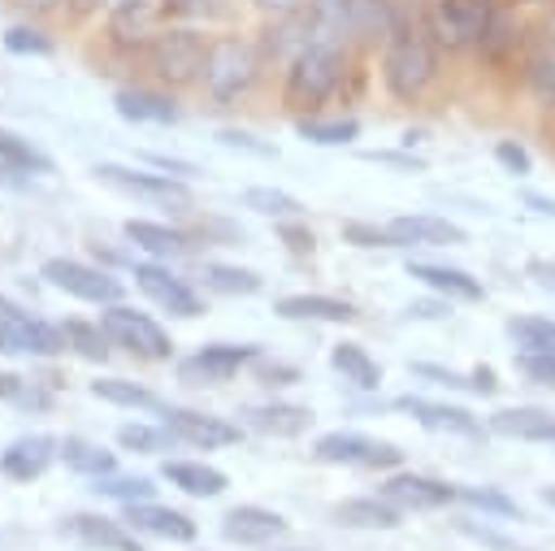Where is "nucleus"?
<instances>
[{
    "mask_svg": "<svg viewBox=\"0 0 555 551\" xmlns=\"http://www.w3.org/2000/svg\"><path fill=\"white\" fill-rule=\"evenodd\" d=\"M438 69V52H434V39L416 26H395L390 30V43H386V56H382V82L395 100H416L429 78Z\"/></svg>",
    "mask_w": 555,
    "mask_h": 551,
    "instance_id": "f257e3e1",
    "label": "nucleus"
},
{
    "mask_svg": "<svg viewBox=\"0 0 555 551\" xmlns=\"http://www.w3.org/2000/svg\"><path fill=\"white\" fill-rule=\"evenodd\" d=\"M343 82V52L330 39H308L286 69V104L312 108Z\"/></svg>",
    "mask_w": 555,
    "mask_h": 551,
    "instance_id": "f03ea898",
    "label": "nucleus"
},
{
    "mask_svg": "<svg viewBox=\"0 0 555 551\" xmlns=\"http://www.w3.org/2000/svg\"><path fill=\"white\" fill-rule=\"evenodd\" d=\"M256 74H260V56H256V48L247 39L225 35V39L208 43L199 78H204V91L212 100H238L256 82Z\"/></svg>",
    "mask_w": 555,
    "mask_h": 551,
    "instance_id": "7ed1b4c3",
    "label": "nucleus"
},
{
    "mask_svg": "<svg viewBox=\"0 0 555 551\" xmlns=\"http://www.w3.org/2000/svg\"><path fill=\"white\" fill-rule=\"evenodd\" d=\"M490 22H494L490 0H434V9H429V26H434V39L442 48L481 43Z\"/></svg>",
    "mask_w": 555,
    "mask_h": 551,
    "instance_id": "20e7f679",
    "label": "nucleus"
},
{
    "mask_svg": "<svg viewBox=\"0 0 555 551\" xmlns=\"http://www.w3.org/2000/svg\"><path fill=\"white\" fill-rule=\"evenodd\" d=\"M312 456L321 464H360V469H395L403 460V451L395 443H382V438H364L356 430H330L317 438Z\"/></svg>",
    "mask_w": 555,
    "mask_h": 551,
    "instance_id": "39448f33",
    "label": "nucleus"
},
{
    "mask_svg": "<svg viewBox=\"0 0 555 551\" xmlns=\"http://www.w3.org/2000/svg\"><path fill=\"white\" fill-rule=\"evenodd\" d=\"M204 56H208V48H204V39L195 30H160L152 39V48H147V61H152L156 78H165L173 87L199 78Z\"/></svg>",
    "mask_w": 555,
    "mask_h": 551,
    "instance_id": "423d86ee",
    "label": "nucleus"
},
{
    "mask_svg": "<svg viewBox=\"0 0 555 551\" xmlns=\"http://www.w3.org/2000/svg\"><path fill=\"white\" fill-rule=\"evenodd\" d=\"M95 178L108 182L121 195H134V200H147V204H160V208H191L186 182H178L169 174H139V169H126V165H95Z\"/></svg>",
    "mask_w": 555,
    "mask_h": 551,
    "instance_id": "0eeeda50",
    "label": "nucleus"
},
{
    "mask_svg": "<svg viewBox=\"0 0 555 551\" xmlns=\"http://www.w3.org/2000/svg\"><path fill=\"white\" fill-rule=\"evenodd\" d=\"M100 325H104V334H108L117 347H130V351L143 356V360H165V356L173 351L169 334H165L147 312H134V308L113 304V308L100 317Z\"/></svg>",
    "mask_w": 555,
    "mask_h": 551,
    "instance_id": "6e6552de",
    "label": "nucleus"
},
{
    "mask_svg": "<svg viewBox=\"0 0 555 551\" xmlns=\"http://www.w3.org/2000/svg\"><path fill=\"white\" fill-rule=\"evenodd\" d=\"M65 347V334L26 317L17 304L0 299V351L4 356H56Z\"/></svg>",
    "mask_w": 555,
    "mask_h": 551,
    "instance_id": "1a4fd4ad",
    "label": "nucleus"
},
{
    "mask_svg": "<svg viewBox=\"0 0 555 551\" xmlns=\"http://www.w3.org/2000/svg\"><path fill=\"white\" fill-rule=\"evenodd\" d=\"M43 278H48L52 286H61L65 295H78V299H87V304H117V299H121V282H117V278H108V273H100V269H91V265L65 260V256H52V260L43 265Z\"/></svg>",
    "mask_w": 555,
    "mask_h": 551,
    "instance_id": "9d476101",
    "label": "nucleus"
},
{
    "mask_svg": "<svg viewBox=\"0 0 555 551\" xmlns=\"http://www.w3.org/2000/svg\"><path fill=\"white\" fill-rule=\"evenodd\" d=\"M251 360H256V347H247V343H208L178 364V377L182 382H225Z\"/></svg>",
    "mask_w": 555,
    "mask_h": 551,
    "instance_id": "9b49d317",
    "label": "nucleus"
},
{
    "mask_svg": "<svg viewBox=\"0 0 555 551\" xmlns=\"http://www.w3.org/2000/svg\"><path fill=\"white\" fill-rule=\"evenodd\" d=\"M134 282H139V291H143L152 304H160V308L173 312V317H199V312H204L199 295H195L186 282H178L169 269H160V265H134Z\"/></svg>",
    "mask_w": 555,
    "mask_h": 551,
    "instance_id": "f8f14e48",
    "label": "nucleus"
},
{
    "mask_svg": "<svg viewBox=\"0 0 555 551\" xmlns=\"http://www.w3.org/2000/svg\"><path fill=\"white\" fill-rule=\"evenodd\" d=\"M165 430L178 438V443H191V447H230L238 443V425H230L225 417H204V412H191V408H165Z\"/></svg>",
    "mask_w": 555,
    "mask_h": 551,
    "instance_id": "ddd939ff",
    "label": "nucleus"
},
{
    "mask_svg": "<svg viewBox=\"0 0 555 551\" xmlns=\"http://www.w3.org/2000/svg\"><path fill=\"white\" fill-rule=\"evenodd\" d=\"M386 234H390V247H447V243H464V230L455 221L429 217V213L390 217Z\"/></svg>",
    "mask_w": 555,
    "mask_h": 551,
    "instance_id": "4468645a",
    "label": "nucleus"
},
{
    "mask_svg": "<svg viewBox=\"0 0 555 551\" xmlns=\"http://www.w3.org/2000/svg\"><path fill=\"white\" fill-rule=\"evenodd\" d=\"M56 456H61V443H56L52 434H26V438H17V443L4 447L0 469H4V477H13V482H30V477H39Z\"/></svg>",
    "mask_w": 555,
    "mask_h": 551,
    "instance_id": "2eb2a0df",
    "label": "nucleus"
},
{
    "mask_svg": "<svg viewBox=\"0 0 555 551\" xmlns=\"http://www.w3.org/2000/svg\"><path fill=\"white\" fill-rule=\"evenodd\" d=\"M382 499L395 503V508L425 512V508H442V503H451V499H455V486L434 482V477H421V473H395V477L382 486Z\"/></svg>",
    "mask_w": 555,
    "mask_h": 551,
    "instance_id": "dca6fc26",
    "label": "nucleus"
},
{
    "mask_svg": "<svg viewBox=\"0 0 555 551\" xmlns=\"http://www.w3.org/2000/svg\"><path fill=\"white\" fill-rule=\"evenodd\" d=\"M221 534L238 547H260V542H273L278 534H286V521L269 508H256V503H243L234 512H225L221 521Z\"/></svg>",
    "mask_w": 555,
    "mask_h": 551,
    "instance_id": "f3484780",
    "label": "nucleus"
},
{
    "mask_svg": "<svg viewBox=\"0 0 555 551\" xmlns=\"http://www.w3.org/2000/svg\"><path fill=\"white\" fill-rule=\"evenodd\" d=\"M399 408L408 417H416L425 430H438V434H460V438H481V425L468 408H451V403H429V399H416V395H403Z\"/></svg>",
    "mask_w": 555,
    "mask_h": 551,
    "instance_id": "a211bd4d",
    "label": "nucleus"
},
{
    "mask_svg": "<svg viewBox=\"0 0 555 551\" xmlns=\"http://www.w3.org/2000/svg\"><path fill=\"white\" fill-rule=\"evenodd\" d=\"M126 521L152 538H165V542H191L195 538V521L173 512V508H160V503H126Z\"/></svg>",
    "mask_w": 555,
    "mask_h": 551,
    "instance_id": "6ab92c4d",
    "label": "nucleus"
},
{
    "mask_svg": "<svg viewBox=\"0 0 555 551\" xmlns=\"http://www.w3.org/2000/svg\"><path fill=\"white\" fill-rule=\"evenodd\" d=\"M490 434L520 443H555V417L542 408H503L490 417Z\"/></svg>",
    "mask_w": 555,
    "mask_h": 551,
    "instance_id": "aec40b11",
    "label": "nucleus"
},
{
    "mask_svg": "<svg viewBox=\"0 0 555 551\" xmlns=\"http://www.w3.org/2000/svg\"><path fill=\"white\" fill-rule=\"evenodd\" d=\"M408 278H416V282H425L429 291H438V295H447V299H481L486 291H481V282L473 278V273H464V269H451V265H425V260H412L408 265Z\"/></svg>",
    "mask_w": 555,
    "mask_h": 551,
    "instance_id": "412c9836",
    "label": "nucleus"
},
{
    "mask_svg": "<svg viewBox=\"0 0 555 551\" xmlns=\"http://www.w3.org/2000/svg\"><path fill=\"white\" fill-rule=\"evenodd\" d=\"M243 421L260 434H273V438H295L312 425V412L299 408V403H256V408H243Z\"/></svg>",
    "mask_w": 555,
    "mask_h": 551,
    "instance_id": "4be33fe9",
    "label": "nucleus"
},
{
    "mask_svg": "<svg viewBox=\"0 0 555 551\" xmlns=\"http://www.w3.org/2000/svg\"><path fill=\"white\" fill-rule=\"evenodd\" d=\"M160 477H165L169 486L195 495V499H212V495L225 490V473L212 469V464H195V460H165V464H160Z\"/></svg>",
    "mask_w": 555,
    "mask_h": 551,
    "instance_id": "5701e85b",
    "label": "nucleus"
},
{
    "mask_svg": "<svg viewBox=\"0 0 555 551\" xmlns=\"http://www.w3.org/2000/svg\"><path fill=\"white\" fill-rule=\"evenodd\" d=\"M273 312L286 321H351L356 317V308L334 295H286L273 304Z\"/></svg>",
    "mask_w": 555,
    "mask_h": 551,
    "instance_id": "b1692460",
    "label": "nucleus"
},
{
    "mask_svg": "<svg viewBox=\"0 0 555 551\" xmlns=\"http://www.w3.org/2000/svg\"><path fill=\"white\" fill-rule=\"evenodd\" d=\"M65 529L78 538V542H87V547H104V551H143L139 542H134V534H126L117 521H104V516H69L65 521Z\"/></svg>",
    "mask_w": 555,
    "mask_h": 551,
    "instance_id": "393cba45",
    "label": "nucleus"
},
{
    "mask_svg": "<svg viewBox=\"0 0 555 551\" xmlns=\"http://www.w3.org/2000/svg\"><path fill=\"white\" fill-rule=\"evenodd\" d=\"M113 104H117V113H121L126 121H156V126L178 121L173 100H169V95H156V91H143V87H126V91H117Z\"/></svg>",
    "mask_w": 555,
    "mask_h": 551,
    "instance_id": "a878e982",
    "label": "nucleus"
},
{
    "mask_svg": "<svg viewBox=\"0 0 555 551\" xmlns=\"http://www.w3.org/2000/svg\"><path fill=\"white\" fill-rule=\"evenodd\" d=\"M330 364L343 373V382H351L360 390H377L382 386V369L360 343H334L330 347Z\"/></svg>",
    "mask_w": 555,
    "mask_h": 551,
    "instance_id": "bb28decb",
    "label": "nucleus"
},
{
    "mask_svg": "<svg viewBox=\"0 0 555 551\" xmlns=\"http://www.w3.org/2000/svg\"><path fill=\"white\" fill-rule=\"evenodd\" d=\"M334 516L351 529H395L399 525V512L386 499H347L334 508Z\"/></svg>",
    "mask_w": 555,
    "mask_h": 551,
    "instance_id": "cd10ccee",
    "label": "nucleus"
},
{
    "mask_svg": "<svg viewBox=\"0 0 555 551\" xmlns=\"http://www.w3.org/2000/svg\"><path fill=\"white\" fill-rule=\"evenodd\" d=\"M61 460L74 469V473H82V477H108L113 473V451H104L100 443H87V438H65L61 443Z\"/></svg>",
    "mask_w": 555,
    "mask_h": 551,
    "instance_id": "c85d7f7f",
    "label": "nucleus"
},
{
    "mask_svg": "<svg viewBox=\"0 0 555 551\" xmlns=\"http://www.w3.org/2000/svg\"><path fill=\"white\" fill-rule=\"evenodd\" d=\"M343 22H347V30L364 35V39L395 30V17H390L386 0H347V4H343Z\"/></svg>",
    "mask_w": 555,
    "mask_h": 551,
    "instance_id": "c756f323",
    "label": "nucleus"
},
{
    "mask_svg": "<svg viewBox=\"0 0 555 551\" xmlns=\"http://www.w3.org/2000/svg\"><path fill=\"white\" fill-rule=\"evenodd\" d=\"M126 239L130 243H139L143 252H152V256H173V252H182L186 247V239L178 234V230H169V226H156V221H126Z\"/></svg>",
    "mask_w": 555,
    "mask_h": 551,
    "instance_id": "7c9ffc66",
    "label": "nucleus"
},
{
    "mask_svg": "<svg viewBox=\"0 0 555 551\" xmlns=\"http://www.w3.org/2000/svg\"><path fill=\"white\" fill-rule=\"evenodd\" d=\"M507 334L520 351H551L555 356V321L551 317H512Z\"/></svg>",
    "mask_w": 555,
    "mask_h": 551,
    "instance_id": "2f4dec72",
    "label": "nucleus"
},
{
    "mask_svg": "<svg viewBox=\"0 0 555 551\" xmlns=\"http://www.w3.org/2000/svg\"><path fill=\"white\" fill-rule=\"evenodd\" d=\"M91 395L108 399V403H121V408H160V399L152 390H143L126 377H100V382H91Z\"/></svg>",
    "mask_w": 555,
    "mask_h": 551,
    "instance_id": "473e14b6",
    "label": "nucleus"
},
{
    "mask_svg": "<svg viewBox=\"0 0 555 551\" xmlns=\"http://www.w3.org/2000/svg\"><path fill=\"white\" fill-rule=\"evenodd\" d=\"M243 204H247L251 213H260V217H278V221H286V217H299V213H304V204H299L295 195L278 191V187H251V191L243 195Z\"/></svg>",
    "mask_w": 555,
    "mask_h": 551,
    "instance_id": "72a5a7b5",
    "label": "nucleus"
},
{
    "mask_svg": "<svg viewBox=\"0 0 555 551\" xmlns=\"http://www.w3.org/2000/svg\"><path fill=\"white\" fill-rule=\"evenodd\" d=\"M61 334H65V347H74V351L87 356V360H104V356H108V334H104V325L65 321Z\"/></svg>",
    "mask_w": 555,
    "mask_h": 551,
    "instance_id": "f704fd0d",
    "label": "nucleus"
},
{
    "mask_svg": "<svg viewBox=\"0 0 555 551\" xmlns=\"http://www.w3.org/2000/svg\"><path fill=\"white\" fill-rule=\"evenodd\" d=\"M204 282L212 291H221V295H256L260 291V278L251 269H234V265H208Z\"/></svg>",
    "mask_w": 555,
    "mask_h": 551,
    "instance_id": "c9c22d12",
    "label": "nucleus"
},
{
    "mask_svg": "<svg viewBox=\"0 0 555 551\" xmlns=\"http://www.w3.org/2000/svg\"><path fill=\"white\" fill-rule=\"evenodd\" d=\"M0 399L13 403V408H35V412H43L52 403V395L39 382H26L17 373H0Z\"/></svg>",
    "mask_w": 555,
    "mask_h": 551,
    "instance_id": "e433bc0d",
    "label": "nucleus"
},
{
    "mask_svg": "<svg viewBox=\"0 0 555 551\" xmlns=\"http://www.w3.org/2000/svg\"><path fill=\"white\" fill-rule=\"evenodd\" d=\"M0 161H4L9 169H39V174L52 169V161H48L39 148H30L26 139H17V134H9V130H0Z\"/></svg>",
    "mask_w": 555,
    "mask_h": 551,
    "instance_id": "4c0bfd02",
    "label": "nucleus"
},
{
    "mask_svg": "<svg viewBox=\"0 0 555 551\" xmlns=\"http://www.w3.org/2000/svg\"><path fill=\"white\" fill-rule=\"evenodd\" d=\"M295 130H299L308 143H351V139L360 134V126H356L351 117H334V121H317V117H304Z\"/></svg>",
    "mask_w": 555,
    "mask_h": 551,
    "instance_id": "58836bf2",
    "label": "nucleus"
},
{
    "mask_svg": "<svg viewBox=\"0 0 555 551\" xmlns=\"http://www.w3.org/2000/svg\"><path fill=\"white\" fill-rule=\"evenodd\" d=\"M95 490L100 495H113L121 503H147L156 486L147 477H95Z\"/></svg>",
    "mask_w": 555,
    "mask_h": 551,
    "instance_id": "ea45409f",
    "label": "nucleus"
},
{
    "mask_svg": "<svg viewBox=\"0 0 555 551\" xmlns=\"http://www.w3.org/2000/svg\"><path fill=\"white\" fill-rule=\"evenodd\" d=\"M525 78H529V87H533L538 100L555 104V52H533Z\"/></svg>",
    "mask_w": 555,
    "mask_h": 551,
    "instance_id": "a19ab883",
    "label": "nucleus"
},
{
    "mask_svg": "<svg viewBox=\"0 0 555 551\" xmlns=\"http://www.w3.org/2000/svg\"><path fill=\"white\" fill-rule=\"evenodd\" d=\"M117 443L130 447V451H165L173 443V434L169 430H152V425H121Z\"/></svg>",
    "mask_w": 555,
    "mask_h": 551,
    "instance_id": "79ce46f5",
    "label": "nucleus"
},
{
    "mask_svg": "<svg viewBox=\"0 0 555 551\" xmlns=\"http://www.w3.org/2000/svg\"><path fill=\"white\" fill-rule=\"evenodd\" d=\"M455 499H464V503H473L481 512H499V516H512L516 512V503L507 495L490 490V486H455Z\"/></svg>",
    "mask_w": 555,
    "mask_h": 551,
    "instance_id": "37998d69",
    "label": "nucleus"
},
{
    "mask_svg": "<svg viewBox=\"0 0 555 551\" xmlns=\"http://www.w3.org/2000/svg\"><path fill=\"white\" fill-rule=\"evenodd\" d=\"M516 369H520L529 382L555 390V356H551V351H520V356H516Z\"/></svg>",
    "mask_w": 555,
    "mask_h": 551,
    "instance_id": "c03bdc74",
    "label": "nucleus"
},
{
    "mask_svg": "<svg viewBox=\"0 0 555 551\" xmlns=\"http://www.w3.org/2000/svg\"><path fill=\"white\" fill-rule=\"evenodd\" d=\"M4 43H9V52H52V43L39 30H30V26H13L4 35Z\"/></svg>",
    "mask_w": 555,
    "mask_h": 551,
    "instance_id": "a18cd8bd",
    "label": "nucleus"
},
{
    "mask_svg": "<svg viewBox=\"0 0 555 551\" xmlns=\"http://www.w3.org/2000/svg\"><path fill=\"white\" fill-rule=\"evenodd\" d=\"M343 234H347L351 243H360V247H390L386 226L377 230V226H364V221H347V226H343Z\"/></svg>",
    "mask_w": 555,
    "mask_h": 551,
    "instance_id": "49530a36",
    "label": "nucleus"
},
{
    "mask_svg": "<svg viewBox=\"0 0 555 551\" xmlns=\"http://www.w3.org/2000/svg\"><path fill=\"white\" fill-rule=\"evenodd\" d=\"M494 156L512 169V174H529V152L520 148V143H512V139H503L499 148H494Z\"/></svg>",
    "mask_w": 555,
    "mask_h": 551,
    "instance_id": "de8ad7c7",
    "label": "nucleus"
},
{
    "mask_svg": "<svg viewBox=\"0 0 555 551\" xmlns=\"http://www.w3.org/2000/svg\"><path fill=\"white\" fill-rule=\"evenodd\" d=\"M412 373H416V377H434V382H442V386H468V390H473V377H460L455 369H442V364H412Z\"/></svg>",
    "mask_w": 555,
    "mask_h": 551,
    "instance_id": "09e8293b",
    "label": "nucleus"
},
{
    "mask_svg": "<svg viewBox=\"0 0 555 551\" xmlns=\"http://www.w3.org/2000/svg\"><path fill=\"white\" fill-rule=\"evenodd\" d=\"M221 143H230V148H247V152H256V156H273L269 143H256V139L243 134V130H221Z\"/></svg>",
    "mask_w": 555,
    "mask_h": 551,
    "instance_id": "8fccbe9b",
    "label": "nucleus"
},
{
    "mask_svg": "<svg viewBox=\"0 0 555 551\" xmlns=\"http://www.w3.org/2000/svg\"><path fill=\"white\" fill-rule=\"evenodd\" d=\"M529 278H533L542 291L555 295V260H529Z\"/></svg>",
    "mask_w": 555,
    "mask_h": 551,
    "instance_id": "3c124183",
    "label": "nucleus"
},
{
    "mask_svg": "<svg viewBox=\"0 0 555 551\" xmlns=\"http://www.w3.org/2000/svg\"><path fill=\"white\" fill-rule=\"evenodd\" d=\"M147 165H156V169H165V174H195V165H186V161H173V156H147Z\"/></svg>",
    "mask_w": 555,
    "mask_h": 551,
    "instance_id": "603ef678",
    "label": "nucleus"
},
{
    "mask_svg": "<svg viewBox=\"0 0 555 551\" xmlns=\"http://www.w3.org/2000/svg\"><path fill=\"white\" fill-rule=\"evenodd\" d=\"M408 317H425V321H434V317H447V304L421 299V304H408Z\"/></svg>",
    "mask_w": 555,
    "mask_h": 551,
    "instance_id": "864d4df0",
    "label": "nucleus"
},
{
    "mask_svg": "<svg viewBox=\"0 0 555 551\" xmlns=\"http://www.w3.org/2000/svg\"><path fill=\"white\" fill-rule=\"evenodd\" d=\"M473 390H477V395H494V390H499V382H494V373H490L486 364L473 369Z\"/></svg>",
    "mask_w": 555,
    "mask_h": 551,
    "instance_id": "5fc2aeb1",
    "label": "nucleus"
},
{
    "mask_svg": "<svg viewBox=\"0 0 555 551\" xmlns=\"http://www.w3.org/2000/svg\"><path fill=\"white\" fill-rule=\"evenodd\" d=\"M525 204H529L533 213H542V217H555V200H551V195H538V191H525Z\"/></svg>",
    "mask_w": 555,
    "mask_h": 551,
    "instance_id": "6e6d98bb",
    "label": "nucleus"
},
{
    "mask_svg": "<svg viewBox=\"0 0 555 551\" xmlns=\"http://www.w3.org/2000/svg\"><path fill=\"white\" fill-rule=\"evenodd\" d=\"M282 234H286V243H291L295 252H312V234H299V230H291V226H286Z\"/></svg>",
    "mask_w": 555,
    "mask_h": 551,
    "instance_id": "4d7b16f0",
    "label": "nucleus"
},
{
    "mask_svg": "<svg viewBox=\"0 0 555 551\" xmlns=\"http://www.w3.org/2000/svg\"><path fill=\"white\" fill-rule=\"evenodd\" d=\"M260 4H269V9H291L295 0H260Z\"/></svg>",
    "mask_w": 555,
    "mask_h": 551,
    "instance_id": "13d9d810",
    "label": "nucleus"
},
{
    "mask_svg": "<svg viewBox=\"0 0 555 551\" xmlns=\"http://www.w3.org/2000/svg\"><path fill=\"white\" fill-rule=\"evenodd\" d=\"M542 499H546V503L555 508V486H546V490H542Z\"/></svg>",
    "mask_w": 555,
    "mask_h": 551,
    "instance_id": "bf43d9fd",
    "label": "nucleus"
},
{
    "mask_svg": "<svg viewBox=\"0 0 555 551\" xmlns=\"http://www.w3.org/2000/svg\"><path fill=\"white\" fill-rule=\"evenodd\" d=\"M546 35H551V48H555V13H551V22H546Z\"/></svg>",
    "mask_w": 555,
    "mask_h": 551,
    "instance_id": "052dcab7",
    "label": "nucleus"
},
{
    "mask_svg": "<svg viewBox=\"0 0 555 551\" xmlns=\"http://www.w3.org/2000/svg\"><path fill=\"white\" fill-rule=\"evenodd\" d=\"M173 4H191V0H173Z\"/></svg>",
    "mask_w": 555,
    "mask_h": 551,
    "instance_id": "680f3d73",
    "label": "nucleus"
},
{
    "mask_svg": "<svg viewBox=\"0 0 555 551\" xmlns=\"http://www.w3.org/2000/svg\"><path fill=\"white\" fill-rule=\"evenodd\" d=\"M17 4H30V0H17Z\"/></svg>",
    "mask_w": 555,
    "mask_h": 551,
    "instance_id": "e2e57ef3",
    "label": "nucleus"
},
{
    "mask_svg": "<svg viewBox=\"0 0 555 551\" xmlns=\"http://www.w3.org/2000/svg\"><path fill=\"white\" fill-rule=\"evenodd\" d=\"M525 4H533V0H525Z\"/></svg>",
    "mask_w": 555,
    "mask_h": 551,
    "instance_id": "0e129e2a",
    "label": "nucleus"
}]
</instances>
